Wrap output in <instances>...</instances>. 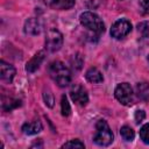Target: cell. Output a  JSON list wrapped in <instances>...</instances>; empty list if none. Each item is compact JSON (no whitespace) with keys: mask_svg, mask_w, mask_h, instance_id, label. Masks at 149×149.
I'll list each match as a JSON object with an SVG mask.
<instances>
[{"mask_svg":"<svg viewBox=\"0 0 149 149\" xmlns=\"http://www.w3.org/2000/svg\"><path fill=\"white\" fill-rule=\"evenodd\" d=\"M49 74L51 77V79L59 86V87H65L70 84L71 81V71L69 70V68L59 62V61H55L52 63H50L49 68H48Z\"/></svg>","mask_w":149,"mask_h":149,"instance_id":"6da1fadb","label":"cell"},{"mask_svg":"<svg viewBox=\"0 0 149 149\" xmlns=\"http://www.w3.org/2000/svg\"><path fill=\"white\" fill-rule=\"evenodd\" d=\"M94 143L101 147L109 146L113 142V133L105 120H99L95 125V134L93 136Z\"/></svg>","mask_w":149,"mask_h":149,"instance_id":"7a4b0ae2","label":"cell"},{"mask_svg":"<svg viewBox=\"0 0 149 149\" xmlns=\"http://www.w3.org/2000/svg\"><path fill=\"white\" fill-rule=\"evenodd\" d=\"M80 23L87 28L88 30L93 31L97 35H100L105 31V24L102 22V20L92 12H84L83 14H80Z\"/></svg>","mask_w":149,"mask_h":149,"instance_id":"3957f363","label":"cell"},{"mask_svg":"<svg viewBox=\"0 0 149 149\" xmlns=\"http://www.w3.org/2000/svg\"><path fill=\"white\" fill-rule=\"evenodd\" d=\"M115 98L118 99L119 102H121L125 106H129L133 104L134 100V93L133 88L128 83H121L115 87L114 91Z\"/></svg>","mask_w":149,"mask_h":149,"instance_id":"277c9868","label":"cell"},{"mask_svg":"<svg viewBox=\"0 0 149 149\" xmlns=\"http://www.w3.org/2000/svg\"><path fill=\"white\" fill-rule=\"evenodd\" d=\"M63 44V35L57 29H49L45 34V48L54 52L61 49Z\"/></svg>","mask_w":149,"mask_h":149,"instance_id":"5b68a950","label":"cell"},{"mask_svg":"<svg viewBox=\"0 0 149 149\" xmlns=\"http://www.w3.org/2000/svg\"><path fill=\"white\" fill-rule=\"evenodd\" d=\"M132 30V24L128 20L126 19H120L118 21H115L111 28V35L112 37L120 40L123 38L125 36H127Z\"/></svg>","mask_w":149,"mask_h":149,"instance_id":"8992f818","label":"cell"},{"mask_svg":"<svg viewBox=\"0 0 149 149\" xmlns=\"http://www.w3.org/2000/svg\"><path fill=\"white\" fill-rule=\"evenodd\" d=\"M70 95H71V99L80 106H85L88 102L87 92H86L85 87L81 85H78V84L73 85L70 90Z\"/></svg>","mask_w":149,"mask_h":149,"instance_id":"52a82bcc","label":"cell"},{"mask_svg":"<svg viewBox=\"0 0 149 149\" xmlns=\"http://www.w3.org/2000/svg\"><path fill=\"white\" fill-rule=\"evenodd\" d=\"M15 76V69L13 65L1 61L0 62V77L3 81L10 83Z\"/></svg>","mask_w":149,"mask_h":149,"instance_id":"ba28073f","label":"cell"},{"mask_svg":"<svg viewBox=\"0 0 149 149\" xmlns=\"http://www.w3.org/2000/svg\"><path fill=\"white\" fill-rule=\"evenodd\" d=\"M44 55H45V52H44L43 50L36 52V54L33 56V58H31L29 62H27L26 70H27L28 72H34V71H36V70L40 68L41 63L43 62V59H44Z\"/></svg>","mask_w":149,"mask_h":149,"instance_id":"9c48e42d","label":"cell"},{"mask_svg":"<svg viewBox=\"0 0 149 149\" xmlns=\"http://www.w3.org/2000/svg\"><path fill=\"white\" fill-rule=\"evenodd\" d=\"M45 5L52 9H69L74 5V0H44Z\"/></svg>","mask_w":149,"mask_h":149,"instance_id":"30bf717a","label":"cell"},{"mask_svg":"<svg viewBox=\"0 0 149 149\" xmlns=\"http://www.w3.org/2000/svg\"><path fill=\"white\" fill-rule=\"evenodd\" d=\"M41 23L35 17H30L24 23V31L26 34H29V35H38L41 33Z\"/></svg>","mask_w":149,"mask_h":149,"instance_id":"8fae6325","label":"cell"},{"mask_svg":"<svg viewBox=\"0 0 149 149\" xmlns=\"http://www.w3.org/2000/svg\"><path fill=\"white\" fill-rule=\"evenodd\" d=\"M42 130V123L38 120H34L31 122H26L22 126V132L26 135H34Z\"/></svg>","mask_w":149,"mask_h":149,"instance_id":"7c38bea8","label":"cell"},{"mask_svg":"<svg viewBox=\"0 0 149 149\" xmlns=\"http://www.w3.org/2000/svg\"><path fill=\"white\" fill-rule=\"evenodd\" d=\"M136 95L139 99L147 101L149 100V84L148 83H139L136 84Z\"/></svg>","mask_w":149,"mask_h":149,"instance_id":"4fadbf2b","label":"cell"},{"mask_svg":"<svg viewBox=\"0 0 149 149\" xmlns=\"http://www.w3.org/2000/svg\"><path fill=\"white\" fill-rule=\"evenodd\" d=\"M85 77L90 83H101L104 80V77H102L101 72L97 68H90L86 71Z\"/></svg>","mask_w":149,"mask_h":149,"instance_id":"5bb4252c","label":"cell"},{"mask_svg":"<svg viewBox=\"0 0 149 149\" xmlns=\"http://www.w3.org/2000/svg\"><path fill=\"white\" fill-rule=\"evenodd\" d=\"M120 134H121L122 139L126 140V141H133V139H134V136H135L134 130H133L129 126H123V127H121Z\"/></svg>","mask_w":149,"mask_h":149,"instance_id":"9a60e30c","label":"cell"},{"mask_svg":"<svg viewBox=\"0 0 149 149\" xmlns=\"http://www.w3.org/2000/svg\"><path fill=\"white\" fill-rule=\"evenodd\" d=\"M19 105H20V101L19 100H15V99H12V98H9L8 100H6L5 98L2 99V108L5 111H10V109L15 108Z\"/></svg>","mask_w":149,"mask_h":149,"instance_id":"2e32d148","label":"cell"},{"mask_svg":"<svg viewBox=\"0 0 149 149\" xmlns=\"http://www.w3.org/2000/svg\"><path fill=\"white\" fill-rule=\"evenodd\" d=\"M137 30L139 33L143 36L149 38V21H142L137 24Z\"/></svg>","mask_w":149,"mask_h":149,"instance_id":"e0dca14e","label":"cell"},{"mask_svg":"<svg viewBox=\"0 0 149 149\" xmlns=\"http://www.w3.org/2000/svg\"><path fill=\"white\" fill-rule=\"evenodd\" d=\"M61 109H62V114L64 116H68L71 112V107H70V104L68 101V98L65 95L62 97V100H61Z\"/></svg>","mask_w":149,"mask_h":149,"instance_id":"ac0fdd59","label":"cell"},{"mask_svg":"<svg viewBox=\"0 0 149 149\" xmlns=\"http://www.w3.org/2000/svg\"><path fill=\"white\" fill-rule=\"evenodd\" d=\"M140 137L146 143L149 144V123H146L140 129Z\"/></svg>","mask_w":149,"mask_h":149,"instance_id":"d6986e66","label":"cell"},{"mask_svg":"<svg viewBox=\"0 0 149 149\" xmlns=\"http://www.w3.org/2000/svg\"><path fill=\"white\" fill-rule=\"evenodd\" d=\"M43 99H44L47 106H49V107H52V106H54V102H55V100H54V94L51 93V91H50L49 88L44 90V92H43Z\"/></svg>","mask_w":149,"mask_h":149,"instance_id":"ffe728a7","label":"cell"},{"mask_svg":"<svg viewBox=\"0 0 149 149\" xmlns=\"http://www.w3.org/2000/svg\"><path fill=\"white\" fill-rule=\"evenodd\" d=\"M62 148H85V144L79 140H70L65 142Z\"/></svg>","mask_w":149,"mask_h":149,"instance_id":"44dd1931","label":"cell"},{"mask_svg":"<svg viewBox=\"0 0 149 149\" xmlns=\"http://www.w3.org/2000/svg\"><path fill=\"white\" fill-rule=\"evenodd\" d=\"M71 63L73 65V68H76L77 70H79L81 68V64H83V58L80 55H73L72 58H71Z\"/></svg>","mask_w":149,"mask_h":149,"instance_id":"7402d4cb","label":"cell"},{"mask_svg":"<svg viewBox=\"0 0 149 149\" xmlns=\"http://www.w3.org/2000/svg\"><path fill=\"white\" fill-rule=\"evenodd\" d=\"M141 12L146 15H149V0H141L140 2Z\"/></svg>","mask_w":149,"mask_h":149,"instance_id":"603a6c76","label":"cell"},{"mask_svg":"<svg viewBox=\"0 0 149 149\" xmlns=\"http://www.w3.org/2000/svg\"><path fill=\"white\" fill-rule=\"evenodd\" d=\"M144 118H146V113L142 109H139V111L135 112V121H136V123L142 122L144 120Z\"/></svg>","mask_w":149,"mask_h":149,"instance_id":"cb8c5ba5","label":"cell"},{"mask_svg":"<svg viewBox=\"0 0 149 149\" xmlns=\"http://www.w3.org/2000/svg\"><path fill=\"white\" fill-rule=\"evenodd\" d=\"M148 62H149V56H148Z\"/></svg>","mask_w":149,"mask_h":149,"instance_id":"d4e9b609","label":"cell"}]
</instances>
